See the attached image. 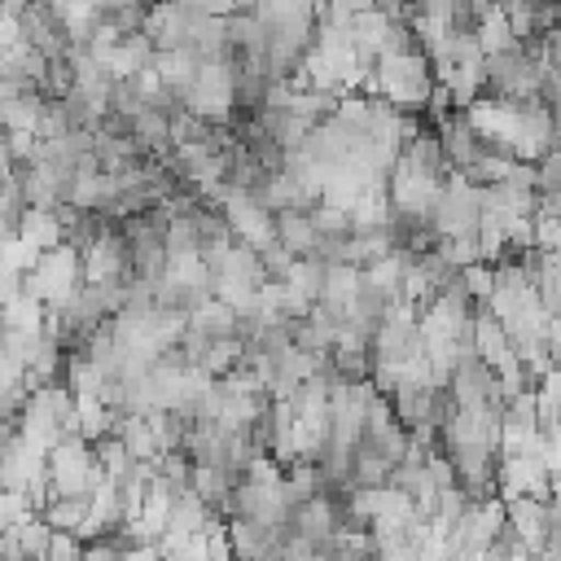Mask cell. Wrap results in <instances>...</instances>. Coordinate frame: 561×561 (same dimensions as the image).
Here are the masks:
<instances>
[{"instance_id": "4fadbf2b", "label": "cell", "mask_w": 561, "mask_h": 561, "mask_svg": "<svg viewBox=\"0 0 561 561\" xmlns=\"http://www.w3.org/2000/svg\"><path fill=\"white\" fill-rule=\"evenodd\" d=\"M320 276H324V263H316V259H294L280 285H289L294 294H302L307 302H316V298H320Z\"/></svg>"}, {"instance_id": "6da1fadb", "label": "cell", "mask_w": 561, "mask_h": 561, "mask_svg": "<svg viewBox=\"0 0 561 561\" xmlns=\"http://www.w3.org/2000/svg\"><path fill=\"white\" fill-rule=\"evenodd\" d=\"M105 482L96 456H92V443H83L79 434L61 438L57 447L44 451V491L48 495H92L96 486Z\"/></svg>"}, {"instance_id": "9a60e30c", "label": "cell", "mask_w": 561, "mask_h": 561, "mask_svg": "<svg viewBox=\"0 0 561 561\" xmlns=\"http://www.w3.org/2000/svg\"><path fill=\"white\" fill-rule=\"evenodd\" d=\"M171 4H180V9H188V13H206V18H228V13H237L232 0H171Z\"/></svg>"}, {"instance_id": "ba28073f", "label": "cell", "mask_w": 561, "mask_h": 561, "mask_svg": "<svg viewBox=\"0 0 561 561\" xmlns=\"http://www.w3.org/2000/svg\"><path fill=\"white\" fill-rule=\"evenodd\" d=\"M22 245H31L35 254H48L61 245V224H57V210H39V206H26L22 219H18V232H13Z\"/></svg>"}, {"instance_id": "9c48e42d", "label": "cell", "mask_w": 561, "mask_h": 561, "mask_svg": "<svg viewBox=\"0 0 561 561\" xmlns=\"http://www.w3.org/2000/svg\"><path fill=\"white\" fill-rule=\"evenodd\" d=\"M39 517H44L48 530H57V535H75V539H79L83 517H88V500H83V495H48L44 508H39Z\"/></svg>"}, {"instance_id": "8fae6325", "label": "cell", "mask_w": 561, "mask_h": 561, "mask_svg": "<svg viewBox=\"0 0 561 561\" xmlns=\"http://www.w3.org/2000/svg\"><path fill=\"white\" fill-rule=\"evenodd\" d=\"M9 535H13L18 552H22V561H44V557H48L53 530L44 526V517H39V513H26L18 526H9Z\"/></svg>"}, {"instance_id": "7a4b0ae2", "label": "cell", "mask_w": 561, "mask_h": 561, "mask_svg": "<svg viewBox=\"0 0 561 561\" xmlns=\"http://www.w3.org/2000/svg\"><path fill=\"white\" fill-rule=\"evenodd\" d=\"M79 285H83V263H79V254L66 250V245L39 254V259L31 263V272H22V294H31V298L44 302V307L66 302Z\"/></svg>"}, {"instance_id": "30bf717a", "label": "cell", "mask_w": 561, "mask_h": 561, "mask_svg": "<svg viewBox=\"0 0 561 561\" xmlns=\"http://www.w3.org/2000/svg\"><path fill=\"white\" fill-rule=\"evenodd\" d=\"M184 329L202 333L206 342H215V337H232V307L219 302V298H206V302H197V307L184 316Z\"/></svg>"}, {"instance_id": "5b68a950", "label": "cell", "mask_w": 561, "mask_h": 561, "mask_svg": "<svg viewBox=\"0 0 561 561\" xmlns=\"http://www.w3.org/2000/svg\"><path fill=\"white\" fill-rule=\"evenodd\" d=\"M79 263H83V285H123V280H127V241L118 237L114 219H110V228L79 254Z\"/></svg>"}, {"instance_id": "8992f818", "label": "cell", "mask_w": 561, "mask_h": 561, "mask_svg": "<svg viewBox=\"0 0 561 561\" xmlns=\"http://www.w3.org/2000/svg\"><path fill=\"white\" fill-rule=\"evenodd\" d=\"M272 237L289 259H316V224L311 210H276L272 215Z\"/></svg>"}, {"instance_id": "5bb4252c", "label": "cell", "mask_w": 561, "mask_h": 561, "mask_svg": "<svg viewBox=\"0 0 561 561\" xmlns=\"http://www.w3.org/2000/svg\"><path fill=\"white\" fill-rule=\"evenodd\" d=\"M311 224H316V237H346L355 224H351V210L346 206H333V202H316L311 206Z\"/></svg>"}, {"instance_id": "e0dca14e", "label": "cell", "mask_w": 561, "mask_h": 561, "mask_svg": "<svg viewBox=\"0 0 561 561\" xmlns=\"http://www.w3.org/2000/svg\"><path fill=\"white\" fill-rule=\"evenodd\" d=\"M9 434H13V421H0V443H4Z\"/></svg>"}, {"instance_id": "3957f363", "label": "cell", "mask_w": 561, "mask_h": 561, "mask_svg": "<svg viewBox=\"0 0 561 561\" xmlns=\"http://www.w3.org/2000/svg\"><path fill=\"white\" fill-rule=\"evenodd\" d=\"M215 206H219V215H224V224H228V232H232V241L237 245H250V250H263V245H272L276 237H272V215L250 197V193H219L215 197Z\"/></svg>"}, {"instance_id": "7c38bea8", "label": "cell", "mask_w": 561, "mask_h": 561, "mask_svg": "<svg viewBox=\"0 0 561 561\" xmlns=\"http://www.w3.org/2000/svg\"><path fill=\"white\" fill-rule=\"evenodd\" d=\"M0 324L18 329V333H39L44 329V302H35L31 294H18L13 302L0 307Z\"/></svg>"}, {"instance_id": "52a82bcc", "label": "cell", "mask_w": 561, "mask_h": 561, "mask_svg": "<svg viewBox=\"0 0 561 561\" xmlns=\"http://www.w3.org/2000/svg\"><path fill=\"white\" fill-rule=\"evenodd\" d=\"M114 438L123 443V451H127L131 460L158 465V456H162V447H158V438H153V425H149V416H136V412H123V416H114Z\"/></svg>"}, {"instance_id": "277c9868", "label": "cell", "mask_w": 561, "mask_h": 561, "mask_svg": "<svg viewBox=\"0 0 561 561\" xmlns=\"http://www.w3.org/2000/svg\"><path fill=\"white\" fill-rule=\"evenodd\" d=\"M557 486V478L539 465V456H500L495 460V495L513 500V495H535L548 500Z\"/></svg>"}, {"instance_id": "2e32d148", "label": "cell", "mask_w": 561, "mask_h": 561, "mask_svg": "<svg viewBox=\"0 0 561 561\" xmlns=\"http://www.w3.org/2000/svg\"><path fill=\"white\" fill-rule=\"evenodd\" d=\"M22 294V276H13V272H0V307L4 302H13Z\"/></svg>"}]
</instances>
